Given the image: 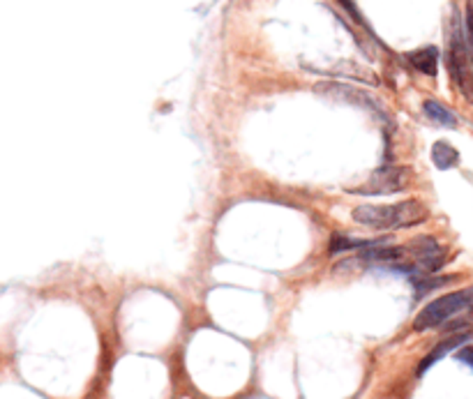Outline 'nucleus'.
<instances>
[{
  "label": "nucleus",
  "mask_w": 473,
  "mask_h": 399,
  "mask_svg": "<svg viewBox=\"0 0 473 399\" xmlns=\"http://www.w3.org/2000/svg\"><path fill=\"white\" fill-rule=\"evenodd\" d=\"M381 240H361V238H349V235H342V233H335L333 240L328 245V252L330 254H344V252H351V250H365V247H372V245H378Z\"/></svg>",
  "instance_id": "6e6552de"
},
{
  "label": "nucleus",
  "mask_w": 473,
  "mask_h": 399,
  "mask_svg": "<svg viewBox=\"0 0 473 399\" xmlns=\"http://www.w3.org/2000/svg\"><path fill=\"white\" fill-rule=\"evenodd\" d=\"M473 302V291H455V293H446L437 300H432L430 305H425L418 316L413 321V330L422 332V330H432L439 328L441 323L450 321L452 316L462 314Z\"/></svg>",
  "instance_id": "7ed1b4c3"
},
{
  "label": "nucleus",
  "mask_w": 473,
  "mask_h": 399,
  "mask_svg": "<svg viewBox=\"0 0 473 399\" xmlns=\"http://www.w3.org/2000/svg\"><path fill=\"white\" fill-rule=\"evenodd\" d=\"M411 183V171L406 166H381L367 178L363 187L354 189L356 194H367V196H383V194H395L402 192L404 187Z\"/></svg>",
  "instance_id": "20e7f679"
},
{
  "label": "nucleus",
  "mask_w": 473,
  "mask_h": 399,
  "mask_svg": "<svg viewBox=\"0 0 473 399\" xmlns=\"http://www.w3.org/2000/svg\"><path fill=\"white\" fill-rule=\"evenodd\" d=\"M406 60L411 63L413 70H418L427 77H434L439 70V49L437 46H425V49H415L406 55Z\"/></svg>",
  "instance_id": "423d86ee"
},
{
  "label": "nucleus",
  "mask_w": 473,
  "mask_h": 399,
  "mask_svg": "<svg viewBox=\"0 0 473 399\" xmlns=\"http://www.w3.org/2000/svg\"><path fill=\"white\" fill-rule=\"evenodd\" d=\"M448 72L457 90L464 95V100L473 104V51L467 40V31L459 23V16L452 18V31L448 42Z\"/></svg>",
  "instance_id": "f03ea898"
},
{
  "label": "nucleus",
  "mask_w": 473,
  "mask_h": 399,
  "mask_svg": "<svg viewBox=\"0 0 473 399\" xmlns=\"http://www.w3.org/2000/svg\"><path fill=\"white\" fill-rule=\"evenodd\" d=\"M354 222L370 226L378 231L393 229H409L427 220V206L420 203L418 198H406L400 203L390 206H358L354 208Z\"/></svg>",
  "instance_id": "f257e3e1"
},
{
  "label": "nucleus",
  "mask_w": 473,
  "mask_h": 399,
  "mask_svg": "<svg viewBox=\"0 0 473 399\" xmlns=\"http://www.w3.org/2000/svg\"><path fill=\"white\" fill-rule=\"evenodd\" d=\"M469 332H457V335H452V337H448V339H443L441 344H437L434 346V351L432 353L425 358V360H420V365H418V376H422L427 369L434 365V363H439V360L443 358V356H448L450 351H455L457 346H462V344H467L469 341Z\"/></svg>",
  "instance_id": "39448f33"
},
{
  "label": "nucleus",
  "mask_w": 473,
  "mask_h": 399,
  "mask_svg": "<svg viewBox=\"0 0 473 399\" xmlns=\"http://www.w3.org/2000/svg\"><path fill=\"white\" fill-rule=\"evenodd\" d=\"M457 360L459 363H467L471 369H473V346H464L457 351Z\"/></svg>",
  "instance_id": "9d476101"
},
{
  "label": "nucleus",
  "mask_w": 473,
  "mask_h": 399,
  "mask_svg": "<svg viewBox=\"0 0 473 399\" xmlns=\"http://www.w3.org/2000/svg\"><path fill=\"white\" fill-rule=\"evenodd\" d=\"M432 161L437 169L446 171V169H452L459 164V153L448 144V141H437V144L432 146Z\"/></svg>",
  "instance_id": "0eeeda50"
},
{
  "label": "nucleus",
  "mask_w": 473,
  "mask_h": 399,
  "mask_svg": "<svg viewBox=\"0 0 473 399\" xmlns=\"http://www.w3.org/2000/svg\"><path fill=\"white\" fill-rule=\"evenodd\" d=\"M422 109H425V113H427V118L437 122V125H443V127H455V125H457L455 113L448 111V109L443 107V104H439V102L427 100V102L422 104Z\"/></svg>",
  "instance_id": "1a4fd4ad"
}]
</instances>
